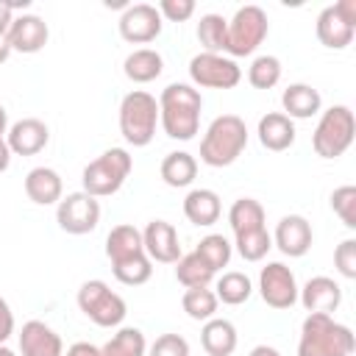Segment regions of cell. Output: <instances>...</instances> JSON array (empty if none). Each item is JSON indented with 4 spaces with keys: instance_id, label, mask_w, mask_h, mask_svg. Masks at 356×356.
I'll use <instances>...</instances> for the list:
<instances>
[{
    "instance_id": "30",
    "label": "cell",
    "mask_w": 356,
    "mask_h": 356,
    "mask_svg": "<svg viewBox=\"0 0 356 356\" xmlns=\"http://www.w3.org/2000/svg\"><path fill=\"white\" fill-rule=\"evenodd\" d=\"M147 353V342H145V334L134 325H125L120 328L103 348H100V356H145Z\"/></svg>"
},
{
    "instance_id": "38",
    "label": "cell",
    "mask_w": 356,
    "mask_h": 356,
    "mask_svg": "<svg viewBox=\"0 0 356 356\" xmlns=\"http://www.w3.org/2000/svg\"><path fill=\"white\" fill-rule=\"evenodd\" d=\"M331 209L334 214L345 222V228H356V186L353 184H345V186H337L331 192Z\"/></svg>"
},
{
    "instance_id": "49",
    "label": "cell",
    "mask_w": 356,
    "mask_h": 356,
    "mask_svg": "<svg viewBox=\"0 0 356 356\" xmlns=\"http://www.w3.org/2000/svg\"><path fill=\"white\" fill-rule=\"evenodd\" d=\"M0 356H17V353H14L8 345H0Z\"/></svg>"
},
{
    "instance_id": "32",
    "label": "cell",
    "mask_w": 356,
    "mask_h": 356,
    "mask_svg": "<svg viewBox=\"0 0 356 356\" xmlns=\"http://www.w3.org/2000/svg\"><path fill=\"white\" fill-rule=\"evenodd\" d=\"M214 295H217V300H222L228 306H239V303H245L253 295V284H250V278L245 273L231 270V273H222L217 278Z\"/></svg>"
},
{
    "instance_id": "20",
    "label": "cell",
    "mask_w": 356,
    "mask_h": 356,
    "mask_svg": "<svg viewBox=\"0 0 356 356\" xmlns=\"http://www.w3.org/2000/svg\"><path fill=\"white\" fill-rule=\"evenodd\" d=\"M259 142L261 147L273 150V153H281V150H289L295 145V122L284 114V111H267L261 120H259Z\"/></svg>"
},
{
    "instance_id": "40",
    "label": "cell",
    "mask_w": 356,
    "mask_h": 356,
    "mask_svg": "<svg viewBox=\"0 0 356 356\" xmlns=\"http://www.w3.org/2000/svg\"><path fill=\"white\" fill-rule=\"evenodd\" d=\"M334 267L342 278H356V239L348 236L334 250Z\"/></svg>"
},
{
    "instance_id": "35",
    "label": "cell",
    "mask_w": 356,
    "mask_h": 356,
    "mask_svg": "<svg viewBox=\"0 0 356 356\" xmlns=\"http://www.w3.org/2000/svg\"><path fill=\"white\" fill-rule=\"evenodd\" d=\"M195 253L217 273V270H222V267H228V261H231V253H234V245L222 236V234H209V236H203L200 242H197V248H195Z\"/></svg>"
},
{
    "instance_id": "1",
    "label": "cell",
    "mask_w": 356,
    "mask_h": 356,
    "mask_svg": "<svg viewBox=\"0 0 356 356\" xmlns=\"http://www.w3.org/2000/svg\"><path fill=\"white\" fill-rule=\"evenodd\" d=\"M203 97L192 83H170L159 95V125L170 139L189 142L200 128Z\"/></svg>"
},
{
    "instance_id": "47",
    "label": "cell",
    "mask_w": 356,
    "mask_h": 356,
    "mask_svg": "<svg viewBox=\"0 0 356 356\" xmlns=\"http://www.w3.org/2000/svg\"><path fill=\"white\" fill-rule=\"evenodd\" d=\"M8 56H11V44H8V39H6V36H0V64H3V61H8Z\"/></svg>"
},
{
    "instance_id": "42",
    "label": "cell",
    "mask_w": 356,
    "mask_h": 356,
    "mask_svg": "<svg viewBox=\"0 0 356 356\" xmlns=\"http://www.w3.org/2000/svg\"><path fill=\"white\" fill-rule=\"evenodd\" d=\"M11 334H14V312H11L8 300L0 298V345H6Z\"/></svg>"
},
{
    "instance_id": "31",
    "label": "cell",
    "mask_w": 356,
    "mask_h": 356,
    "mask_svg": "<svg viewBox=\"0 0 356 356\" xmlns=\"http://www.w3.org/2000/svg\"><path fill=\"white\" fill-rule=\"evenodd\" d=\"M228 39V19L222 14H203L197 22V42L203 44V53H225Z\"/></svg>"
},
{
    "instance_id": "15",
    "label": "cell",
    "mask_w": 356,
    "mask_h": 356,
    "mask_svg": "<svg viewBox=\"0 0 356 356\" xmlns=\"http://www.w3.org/2000/svg\"><path fill=\"white\" fill-rule=\"evenodd\" d=\"M6 39L11 44V53L31 56V53H39L47 44L50 28H47V22L39 14H19V17H14Z\"/></svg>"
},
{
    "instance_id": "4",
    "label": "cell",
    "mask_w": 356,
    "mask_h": 356,
    "mask_svg": "<svg viewBox=\"0 0 356 356\" xmlns=\"http://www.w3.org/2000/svg\"><path fill=\"white\" fill-rule=\"evenodd\" d=\"M156 125H159V100L145 89L128 92L120 103V134H122V139L134 147H145V145L153 142Z\"/></svg>"
},
{
    "instance_id": "26",
    "label": "cell",
    "mask_w": 356,
    "mask_h": 356,
    "mask_svg": "<svg viewBox=\"0 0 356 356\" xmlns=\"http://www.w3.org/2000/svg\"><path fill=\"white\" fill-rule=\"evenodd\" d=\"M145 253V245H142V231L134 228L131 222H122V225H114L106 236V256L111 264L122 261V259H131V256H139Z\"/></svg>"
},
{
    "instance_id": "9",
    "label": "cell",
    "mask_w": 356,
    "mask_h": 356,
    "mask_svg": "<svg viewBox=\"0 0 356 356\" xmlns=\"http://www.w3.org/2000/svg\"><path fill=\"white\" fill-rule=\"evenodd\" d=\"M317 39L328 50H345L353 42L356 33V3L353 0H339L334 6H325L317 17Z\"/></svg>"
},
{
    "instance_id": "13",
    "label": "cell",
    "mask_w": 356,
    "mask_h": 356,
    "mask_svg": "<svg viewBox=\"0 0 356 356\" xmlns=\"http://www.w3.org/2000/svg\"><path fill=\"white\" fill-rule=\"evenodd\" d=\"M120 36L131 44H147L161 33V14L156 6L150 3H134L125 6V11L120 14Z\"/></svg>"
},
{
    "instance_id": "46",
    "label": "cell",
    "mask_w": 356,
    "mask_h": 356,
    "mask_svg": "<svg viewBox=\"0 0 356 356\" xmlns=\"http://www.w3.org/2000/svg\"><path fill=\"white\" fill-rule=\"evenodd\" d=\"M248 356H281V353H278L275 348H270V345H256Z\"/></svg>"
},
{
    "instance_id": "27",
    "label": "cell",
    "mask_w": 356,
    "mask_h": 356,
    "mask_svg": "<svg viewBox=\"0 0 356 356\" xmlns=\"http://www.w3.org/2000/svg\"><path fill=\"white\" fill-rule=\"evenodd\" d=\"M159 172H161V181H164L167 186L184 189V186H189V184L195 181V175H197V159H195L192 153H186V150H172V153H167V156L161 159Z\"/></svg>"
},
{
    "instance_id": "43",
    "label": "cell",
    "mask_w": 356,
    "mask_h": 356,
    "mask_svg": "<svg viewBox=\"0 0 356 356\" xmlns=\"http://www.w3.org/2000/svg\"><path fill=\"white\" fill-rule=\"evenodd\" d=\"M64 356H100V348L92 342H72Z\"/></svg>"
},
{
    "instance_id": "12",
    "label": "cell",
    "mask_w": 356,
    "mask_h": 356,
    "mask_svg": "<svg viewBox=\"0 0 356 356\" xmlns=\"http://www.w3.org/2000/svg\"><path fill=\"white\" fill-rule=\"evenodd\" d=\"M259 295L270 309H289L298 303L295 273L284 261H270L259 273Z\"/></svg>"
},
{
    "instance_id": "33",
    "label": "cell",
    "mask_w": 356,
    "mask_h": 356,
    "mask_svg": "<svg viewBox=\"0 0 356 356\" xmlns=\"http://www.w3.org/2000/svg\"><path fill=\"white\" fill-rule=\"evenodd\" d=\"M181 306H184V312H186L192 320L206 323V320H211V317L217 314L220 300H217L214 289H209V286H192V289L184 292Z\"/></svg>"
},
{
    "instance_id": "23",
    "label": "cell",
    "mask_w": 356,
    "mask_h": 356,
    "mask_svg": "<svg viewBox=\"0 0 356 356\" xmlns=\"http://www.w3.org/2000/svg\"><path fill=\"white\" fill-rule=\"evenodd\" d=\"M281 106L289 120H309V117L320 114L323 97L312 83H289L281 95Z\"/></svg>"
},
{
    "instance_id": "5",
    "label": "cell",
    "mask_w": 356,
    "mask_h": 356,
    "mask_svg": "<svg viewBox=\"0 0 356 356\" xmlns=\"http://www.w3.org/2000/svg\"><path fill=\"white\" fill-rule=\"evenodd\" d=\"M134 170V159L125 147H108L106 153H100L95 161H89L81 172V184L83 192L92 197H108L114 192H120V186L125 184V178Z\"/></svg>"
},
{
    "instance_id": "10",
    "label": "cell",
    "mask_w": 356,
    "mask_h": 356,
    "mask_svg": "<svg viewBox=\"0 0 356 356\" xmlns=\"http://www.w3.org/2000/svg\"><path fill=\"white\" fill-rule=\"evenodd\" d=\"M189 78L203 89H234L242 81V70L222 53H197L189 61Z\"/></svg>"
},
{
    "instance_id": "36",
    "label": "cell",
    "mask_w": 356,
    "mask_h": 356,
    "mask_svg": "<svg viewBox=\"0 0 356 356\" xmlns=\"http://www.w3.org/2000/svg\"><path fill=\"white\" fill-rule=\"evenodd\" d=\"M236 253L245 259V261H261L267 256V250L273 248V236L267 228H256V231H245V234H236Z\"/></svg>"
},
{
    "instance_id": "21",
    "label": "cell",
    "mask_w": 356,
    "mask_h": 356,
    "mask_svg": "<svg viewBox=\"0 0 356 356\" xmlns=\"http://www.w3.org/2000/svg\"><path fill=\"white\" fill-rule=\"evenodd\" d=\"M61 192H64L61 175L53 167H33L25 175V195L36 206H53V203H58L61 200Z\"/></svg>"
},
{
    "instance_id": "48",
    "label": "cell",
    "mask_w": 356,
    "mask_h": 356,
    "mask_svg": "<svg viewBox=\"0 0 356 356\" xmlns=\"http://www.w3.org/2000/svg\"><path fill=\"white\" fill-rule=\"evenodd\" d=\"M8 131V111L0 106V139H3V134Z\"/></svg>"
},
{
    "instance_id": "34",
    "label": "cell",
    "mask_w": 356,
    "mask_h": 356,
    "mask_svg": "<svg viewBox=\"0 0 356 356\" xmlns=\"http://www.w3.org/2000/svg\"><path fill=\"white\" fill-rule=\"evenodd\" d=\"M111 273L125 286H142L153 275V261L147 259V253H139V256H131V259H122V261L111 264Z\"/></svg>"
},
{
    "instance_id": "25",
    "label": "cell",
    "mask_w": 356,
    "mask_h": 356,
    "mask_svg": "<svg viewBox=\"0 0 356 356\" xmlns=\"http://www.w3.org/2000/svg\"><path fill=\"white\" fill-rule=\"evenodd\" d=\"M161 70H164V58L153 47H139V50L128 53L122 61V72L134 83H150L161 75Z\"/></svg>"
},
{
    "instance_id": "39",
    "label": "cell",
    "mask_w": 356,
    "mask_h": 356,
    "mask_svg": "<svg viewBox=\"0 0 356 356\" xmlns=\"http://www.w3.org/2000/svg\"><path fill=\"white\" fill-rule=\"evenodd\" d=\"M145 356H189V342L181 334H161Z\"/></svg>"
},
{
    "instance_id": "22",
    "label": "cell",
    "mask_w": 356,
    "mask_h": 356,
    "mask_svg": "<svg viewBox=\"0 0 356 356\" xmlns=\"http://www.w3.org/2000/svg\"><path fill=\"white\" fill-rule=\"evenodd\" d=\"M184 214H186V220H189L192 225H197V228L214 225V222L220 220V214H222L220 195H217L214 189H206V186L192 189V192L184 197Z\"/></svg>"
},
{
    "instance_id": "24",
    "label": "cell",
    "mask_w": 356,
    "mask_h": 356,
    "mask_svg": "<svg viewBox=\"0 0 356 356\" xmlns=\"http://www.w3.org/2000/svg\"><path fill=\"white\" fill-rule=\"evenodd\" d=\"M236 342H239L236 328L225 317H211L200 328V345L209 356H231L236 350Z\"/></svg>"
},
{
    "instance_id": "8",
    "label": "cell",
    "mask_w": 356,
    "mask_h": 356,
    "mask_svg": "<svg viewBox=\"0 0 356 356\" xmlns=\"http://www.w3.org/2000/svg\"><path fill=\"white\" fill-rule=\"evenodd\" d=\"M78 309L100 328H114L125 320L128 314V306L122 300V295H117L106 281L100 278H92V281H83L81 289H78Z\"/></svg>"
},
{
    "instance_id": "14",
    "label": "cell",
    "mask_w": 356,
    "mask_h": 356,
    "mask_svg": "<svg viewBox=\"0 0 356 356\" xmlns=\"http://www.w3.org/2000/svg\"><path fill=\"white\" fill-rule=\"evenodd\" d=\"M142 245L150 261L159 264H175L181 259V242H178V231L172 222L167 220H150L142 231Z\"/></svg>"
},
{
    "instance_id": "37",
    "label": "cell",
    "mask_w": 356,
    "mask_h": 356,
    "mask_svg": "<svg viewBox=\"0 0 356 356\" xmlns=\"http://www.w3.org/2000/svg\"><path fill=\"white\" fill-rule=\"evenodd\" d=\"M248 81L253 89H273L281 81V61L275 56H256L248 67Z\"/></svg>"
},
{
    "instance_id": "7",
    "label": "cell",
    "mask_w": 356,
    "mask_h": 356,
    "mask_svg": "<svg viewBox=\"0 0 356 356\" xmlns=\"http://www.w3.org/2000/svg\"><path fill=\"white\" fill-rule=\"evenodd\" d=\"M270 22L264 8L259 6H239L234 17L228 19V39H225V53L228 58H242L256 53V47L267 39Z\"/></svg>"
},
{
    "instance_id": "16",
    "label": "cell",
    "mask_w": 356,
    "mask_h": 356,
    "mask_svg": "<svg viewBox=\"0 0 356 356\" xmlns=\"http://www.w3.org/2000/svg\"><path fill=\"white\" fill-rule=\"evenodd\" d=\"M312 239H314L312 225H309V220L300 217V214H286V217H281L278 225H275V234H273V245H275L284 256H289V259L306 256L309 248H312Z\"/></svg>"
},
{
    "instance_id": "17",
    "label": "cell",
    "mask_w": 356,
    "mask_h": 356,
    "mask_svg": "<svg viewBox=\"0 0 356 356\" xmlns=\"http://www.w3.org/2000/svg\"><path fill=\"white\" fill-rule=\"evenodd\" d=\"M298 300L309 314H331L342 303V286L328 275H314L298 289Z\"/></svg>"
},
{
    "instance_id": "11",
    "label": "cell",
    "mask_w": 356,
    "mask_h": 356,
    "mask_svg": "<svg viewBox=\"0 0 356 356\" xmlns=\"http://www.w3.org/2000/svg\"><path fill=\"white\" fill-rule=\"evenodd\" d=\"M56 222H58L61 231H67L72 236L95 231L97 222H100V203H97V197L86 195L83 189L81 192H70L56 206Z\"/></svg>"
},
{
    "instance_id": "41",
    "label": "cell",
    "mask_w": 356,
    "mask_h": 356,
    "mask_svg": "<svg viewBox=\"0 0 356 356\" xmlns=\"http://www.w3.org/2000/svg\"><path fill=\"white\" fill-rule=\"evenodd\" d=\"M156 8H159V14H161V19L186 22V19L195 14V0H161Z\"/></svg>"
},
{
    "instance_id": "28",
    "label": "cell",
    "mask_w": 356,
    "mask_h": 356,
    "mask_svg": "<svg viewBox=\"0 0 356 356\" xmlns=\"http://www.w3.org/2000/svg\"><path fill=\"white\" fill-rule=\"evenodd\" d=\"M228 225L236 234H245V231H256V228H267L264 225V206L253 197H239L231 203L228 209Z\"/></svg>"
},
{
    "instance_id": "18",
    "label": "cell",
    "mask_w": 356,
    "mask_h": 356,
    "mask_svg": "<svg viewBox=\"0 0 356 356\" xmlns=\"http://www.w3.org/2000/svg\"><path fill=\"white\" fill-rule=\"evenodd\" d=\"M50 142V131L42 120L36 117H25V120H17L8 131H6V145L11 153L17 156H36L47 147Z\"/></svg>"
},
{
    "instance_id": "29",
    "label": "cell",
    "mask_w": 356,
    "mask_h": 356,
    "mask_svg": "<svg viewBox=\"0 0 356 356\" xmlns=\"http://www.w3.org/2000/svg\"><path fill=\"white\" fill-rule=\"evenodd\" d=\"M175 278L186 289H192V286H209L214 281V270L192 250V253H186V256H181L175 261Z\"/></svg>"
},
{
    "instance_id": "44",
    "label": "cell",
    "mask_w": 356,
    "mask_h": 356,
    "mask_svg": "<svg viewBox=\"0 0 356 356\" xmlns=\"http://www.w3.org/2000/svg\"><path fill=\"white\" fill-rule=\"evenodd\" d=\"M11 22H14V8H11V3H8V0H0V36H6V33H8Z\"/></svg>"
},
{
    "instance_id": "45",
    "label": "cell",
    "mask_w": 356,
    "mask_h": 356,
    "mask_svg": "<svg viewBox=\"0 0 356 356\" xmlns=\"http://www.w3.org/2000/svg\"><path fill=\"white\" fill-rule=\"evenodd\" d=\"M8 164H11V150H8L6 139H0V172H6Z\"/></svg>"
},
{
    "instance_id": "19",
    "label": "cell",
    "mask_w": 356,
    "mask_h": 356,
    "mask_svg": "<svg viewBox=\"0 0 356 356\" xmlns=\"http://www.w3.org/2000/svg\"><path fill=\"white\" fill-rule=\"evenodd\" d=\"M19 353L22 356H64V342L47 323L28 320L19 331Z\"/></svg>"
},
{
    "instance_id": "2",
    "label": "cell",
    "mask_w": 356,
    "mask_h": 356,
    "mask_svg": "<svg viewBox=\"0 0 356 356\" xmlns=\"http://www.w3.org/2000/svg\"><path fill=\"white\" fill-rule=\"evenodd\" d=\"M248 147V125L236 114H220L209 122L200 139V161L209 167L234 164Z\"/></svg>"
},
{
    "instance_id": "6",
    "label": "cell",
    "mask_w": 356,
    "mask_h": 356,
    "mask_svg": "<svg viewBox=\"0 0 356 356\" xmlns=\"http://www.w3.org/2000/svg\"><path fill=\"white\" fill-rule=\"evenodd\" d=\"M356 136V117L348 106H331L320 114L317 128L312 134V147L320 159H339Z\"/></svg>"
},
{
    "instance_id": "3",
    "label": "cell",
    "mask_w": 356,
    "mask_h": 356,
    "mask_svg": "<svg viewBox=\"0 0 356 356\" xmlns=\"http://www.w3.org/2000/svg\"><path fill=\"white\" fill-rule=\"evenodd\" d=\"M353 331L331 314H306L298 339V356H353Z\"/></svg>"
}]
</instances>
